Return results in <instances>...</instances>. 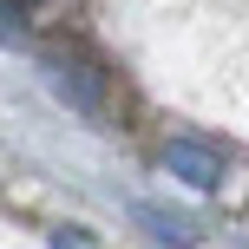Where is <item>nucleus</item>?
Masks as SVG:
<instances>
[{
    "instance_id": "obj_1",
    "label": "nucleus",
    "mask_w": 249,
    "mask_h": 249,
    "mask_svg": "<svg viewBox=\"0 0 249 249\" xmlns=\"http://www.w3.org/2000/svg\"><path fill=\"white\" fill-rule=\"evenodd\" d=\"M164 164H171V171L184 177V184H197V190H210L216 177H223V164H216V158H210L203 144H184V138H177V144L164 151Z\"/></svg>"
},
{
    "instance_id": "obj_2",
    "label": "nucleus",
    "mask_w": 249,
    "mask_h": 249,
    "mask_svg": "<svg viewBox=\"0 0 249 249\" xmlns=\"http://www.w3.org/2000/svg\"><path fill=\"white\" fill-rule=\"evenodd\" d=\"M53 249H92V243L79 236V230H59V236H53Z\"/></svg>"
}]
</instances>
